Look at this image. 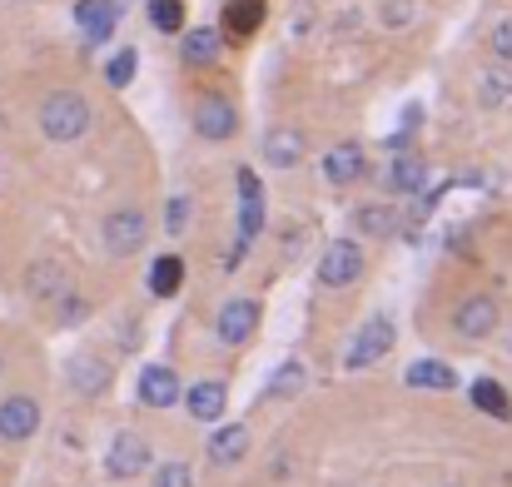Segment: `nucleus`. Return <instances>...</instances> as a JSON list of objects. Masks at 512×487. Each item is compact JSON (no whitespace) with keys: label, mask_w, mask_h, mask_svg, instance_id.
<instances>
[{"label":"nucleus","mask_w":512,"mask_h":487,"mask_svg":"<svg viewBox=\"0 0 512 487\" xmlns=\"http://www.w3.org/2000/svg\"><path fill=\"white\" fill-rule=\"evenodd\" d=\"M155 483H160V487H189L194 478H189V468H184V463H165Z\"/></svg>","instance_id":"nucleus-29"},{"label":"nucleus","mask_w":512,"mask_h":487,"mask_svg":"<svg viewBox=\"0 0 512 487\" xmlns=\"http://www.w3.org/2000/svg\"><path fill=\"white\" fill-rule=\"evenodd\" d=\"M179 284H184V264H179L174 254L155 259V269H150V289H155L160 299H170V294H179Z\"/></svg>","instance_id":"nucleus-21"},{"label":"nucleus","mask_w":512,"mask_h":487,"mask_svg":"<svg viewBox=\"0 0 512 487\" xmlns=\"http://www.w3.org/2000/svg\"><path fill=\"white\" fill-rule=\"evenodd\" d=\"M105 468H110V478H140L150 468V443L140 433H115Z\"/></svg>","instance_id":"nucleus-3"},{"label":"nucleus","mask_w":512,"mask_h":487,"mask_svg":"<svg viewBox=\"0 0 512 487\" xmlns=\"http://www.w3.org/2000/svg\"><path fill=\"white\" fill-rule=\"evenodd\" d=\"M254 328H259V304H254V299L224 304V314H219V338H224V343H244Z\"/></svg>","instance_id":"nucleus-10"},{"label":"nucleus","mask_w":512,"mask_h":487,"mask_svg":"<svg viewBox=\"0 0 512 487\" xmlns=\"http://www.w3.org/2000/svg\"><path fill=\"white\" fill-rule=\"evenodd\" d=\"M75 20H80V30L90 40H110L115 25H120V5L115 0H80L75 5Z\"/></svg>","instance_id":"nucleus-9"},{"label":"nucleus","mask_w":512,"mask_h":487,"mask_svg":"<svg viewBox=\"0 0 512 487\" xmlns=\"http://www.w3.org/2000/svg\"><path fill=\"white\" fill-rule=\"evenodd\" d=\"M299 388H304V363H284V368L269 378V393H274V398H294Z\"/></svg>","instance_id":"nucleus-26"},{"label":"nucleus","mask_w":512,"mask_h":487,"mask_svg":"<svg viewBox=\"0 0 512 487\" xmlns=\"http://www.w3.org/2000/svg\"><path fill=\"white\" fill-rule=\"evenodd\" d=\"M85 125H90V105H85V95H75V90H55V95H45V105H40V130L50 135V140H80L85 135Z\"/></svg>","instance_id":"nucleus-1"},{"label":"nucleus","mask_w":512,"mask_h":487,"mask_svg":"<svg viewBox=\"0 0 512 487\" xmlns=\"http://www.w3.org/2000/svg\"><path fill=\"white\" fill-rule=\"evenodd\" d=\"M473 403L488 413V418H512V403H508V393L493 383V378H478L473 383Z\"/></svg>","instance_id":"nucleus-20"},{"label":"nucleus","mask_w":512,"mask_h":487,"mask_svg":"<svg viewBox=\"0 0 512 487\" xmlns=\"http://www.w3.org/2000/svg\"><path fill=\"white\" fill-rule=\"evenodd\" d=\"M393 224H398V214L393 209H383V204H368V209H358V229L363 234H393Z\"/></svg>","instance_id":"nucleus-25"},{"label":"nucleus","mask_w":512,"mask_h":487,"mask_svg":"<svg viewBox=\"0 0 512 487\" xmlns=\"http://www.w3.org/2000/svg\"><path fill=\"white\" fill-rule=\"evenodd\" d=\"M512 95V70H488L483 75V105H498Z\"/></svg>","instance_id":"nucleus-27"},{"label":"nucleus","mask_w":512,"mask_h":487,"mask_svg":"<svg viewBox=\"0 0 512 487\" xmlns=\"http://www.w3.org/2000/svg\"><path fill=\"white\" fill-rule=\"evenodd\" d=\"M40 428V403L35 398H5L0 403V438L5 443H25Z\"/></svg>","instance_id":"nucleus-6"},{"label":"nucleus","mask_w":512,"mask_h":487,"mask_svg":"<svg viewBox=\"0 0 512 487\" xmlns=\"http://www.w3.org/2000/svg\"><path fill=\"white\" fill-rule=\"evenodd\" d=\"M304 155V135L299 130H269L264 135V160L279 164V169H289V164H299Z\"/></svg>","instance_id":"nucleus-15"},{"label":"nucleus","mask_w":512,"mask_h":487,"mask_svg":"<svg viewBox=\"0 0 512 487\" xmlns=\"http://www.w3.org/2000/svg\"><path fill=\"white\" fill-rule=\"evenodd\" d=\"M214 55H219V30L199 25V30L184 35V60H189V65H209Z\"/></svg>","instance_id":"nucleus-19"},{"label":"nucleus","mask_w":512,"mask_h":487,"mask_svg":"<svg viewBox=\"0 0 512 487\" xmlns=\"http://www.w3.org/2000/svg\"><path fill=\"white\" fill-rule=\"evenodd\" d=\"M105 75H110V85H120V90H125V85L135 80V50H120V55L105 65Z\"/></svg>","instance_id":"nucleus-28"},{"label":"nucleus","mask_w":512,"mask_h":487,"mask_svg":"<svg viewBox=\"0 0 512 487\" xmlns=\"http://www.w3.org/2000/svg\"><path fill=\"white\" fill-rule=\"evenodd\" d=\"M70 378L80 383V393H100V388L110 383V368L95 363V358H75V363H70Z\"/></svg>","instance_id":"nucleus-22"},{"label":"nucleus","mask_w":512,"mask_h":487,"mask_svg":"<svg viewBox=\"0 0 512 487\" xmlns=\"http://www.w3.org/2000/svg\"><path fill=\"white\" fill-rule=\"evenodd\" d=\"M239 194H244V244L264 229V189H259V179H254V169H239Z\"/></svg>","instance_id":"nucleus-12"},{"label":"nucleus","mask_w":512,"mask_h":487,"mask_svg":"<svg viewBox=\"0 0 512 487\" xmlns=\"http://www.w3.org/2000/svg\"><path fill=\"white\" fill-rule=\"evenodd\" d=\"M408 388H433V393H448V388H458V373H453L448 363H438V358H418V363L408 368Z\"/></svg>","instance_id":"nucleus-13"},{"label":"nucleus","mask_w":512,"mask_h":487,"mask_svg":"<svg viewBox=\"0 0 512 487\" xmlns=\"http://www.w3.org/2000/svg\"><path fill=\"white\" fill-rule=\"evenodd\" d=\"M388 184H393L398 194H418V189L428 184V164L418 160V155H398L393 169H388Z\"/></svg>","instance_id":"nucleus-17"},{"label":"nucleus","mask_w":512,"mask_h":487,"mask_svg":"<svg viewBox=\"0 0 512 487\" xmlns=\"http://www.w3.org/2000/svg\"><path fill=\"white\" fill-rule=\"evenodd\" d=\"M493 50H498V60H512V15L508 20H498V30H493Z\"/></svg>","instance_id":"nucleus-30"},{"label":"nucleus","mask_w":512,"mask_h":487,"mask_svg":"<svg viewBox=\"0 0 512 487\" xmlns=\"http://www.w3.org/2000/svg\"><path fill=\"white\" fill-rule=\"evenodd\" d=\"M358 274H363V249H358V244L339 239V244H329V249H324V259H319V279H324L329 289L353 284Z\"/></svg>","instance_id":"nucleus-4"},{"label":"nucleus","mask_w":512,"mask_h":487,"mask_svg":"<svg viewBox=\"0 0 512 487\" xmlns=\"http://www.w3.org/2000/svg\"><path fill=\"white\" fill-rule=\"evenodd\" d=\"M165 224H170V234H184V224H189V204H184V199H170Z\"/></svg>","instance_id":"nucleus-31"},{"label":"nucleus","mask_w":512,"mask_h":487,"mask_svg":"<svg viewBox=\"0 0 512 487\" xmlns=\"http://www.w3.org/2000/svg\"><path fill=\"white\" fill-rule=\"evenodd\" d=\"M150 20H155V30H184V0H150Z\"/></svg>","instance_id":"nucleus-24"},{"label":"nucleus","mask_w":512,"mask_h":487,"mask_svg":"<svg viewBox=\"0 0 512 487\" xmlns=\"http://www.w3.org/2000/svg\"><path fill=\"white\" fill-rule=\"evenodd\" d=\"M140 403L145 408H170V403H179V378H174L170 368H145L140 373Z\"/></svg>","instance_id":"nucleus-11"},{"label":"nucleus","mask_w":512,"mask_h":487,"mask_svg":"<svg viewBox=\"0 0 512 487\" xmlns=\"http://www.w3.org/2000/svg\"><path fill=\"white\" fill-rule=\"evenodd\" d=\"M259 20H264V0H234V5H229V30H234V35L259 30Z\"/></svg>","instance_id":"nucleus-23"},{"label":"nucleus","mask_w":512,"mask_h":487,"mask_svg":"<svg viewBox=\"0 0 512 487\" xmlns=\"http://www.w3.org/2000/svg\"><path fill=\"white\" fill-rule=\"evenodd\" d=\"M145 214H135V209H120V214H110L105 219V229H100V239H105V254H115V259H130V254H140L145 249Z\"/></svg>","instance_id":"nucleus-2"},{"label":"nucleus","mask_w":512,"mask_h":487,"mask_svg":"<svg viewBox=\"0 0 512 487\" xmlns=\"http://www.w3.org/2000/svg\"><path fill=\"white\" fill-rule=\"evenodd\" d=\"M194 130H199L204 140H229V135H234V105L219 100V95H204V100L194 105Z\"/></svg>","instance_id":"nucleus-8"},{"label":"nucleus","mask_w":512,"mask_h":487,"mask_svg":"<svg viewBox=\"0 0 512 487\" xmlns=\"http://www.w3.org/2000/svg\"><path fill=\"white\" fill-rule=\"evenodd\" d=\"M224 398H229L224 383H214V378H209V383H194V388H189V413H194L199 423H214V418H224Z\"/></svg>","instance_id":"nucleus-14"},{"label":"nucleus","mask_w":512,"mask_h":487,"mask_svg":"<svg viewBox=\"0 0 512 487\" xmlns=\"http://www.w3.org/2000/svg\"><path fill=\"white\" fill-rule=\"evenodd\" d=\"M453 328H458L463 338H488V333L498 328V304H493L488 294L463 299V304H458V314H453Z\"/></svg>","instance_id":"nucleus-7"},{"label":"nucleus","mask_w":512,"mask_h":487,"mask_svg":"<svg viewBox=\"0 0 512 487\" xmlns=\"http://www.w3.org/2000/svg\"><path fill=\"white\" fill-rule=\"evenodd\" d=\"M244 453H249V428H219V433L209 438V458L224 463V468H234Z\"/></svg>","instance_id":"nucleus-16"},{"label":"nucleus","mask_w":512,"mask_h":487,"mask_svg":"<svg viewBox=\"0 0 512 487\" xmlns=\"http://www.w3.org/2000/svg\"><path fill=\"white\" fill-rule=\"evenodd\" d=\"M388 348H393V324L378 314V319H368V324L358 328V338L348 343V368H368V363H378Z\"/></svg>","instance_id":"nucleus-5"},{"label":"nucleus","mask_w":512,"mask_h":487,"mask_svg":"<svg viewBox=\"0 0 512 487\" xmlns=\"http://www.w3.org/2000/svg\"><path fill=\"white\" fill-rule=\"evenodd\" d=\"M324 174H329L334 184H353V179L363 174V150H358V145H339V150H329Z\"/></svg>","instance_id":"nucleus-18"}]
</instances>
